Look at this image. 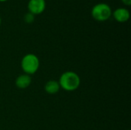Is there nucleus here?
<instances>
[{"instance_id":"nucleus-1","label":"nucleus","mask_w":131,"mask_h":130,"mask_svg":"<svg viewBox=\"0 0 131 130\" xmlns=\"http://www.w3.org/2000/svg\"><path fill=\"white\" fill-rule=\"evenodd\" d=\"M58 84L61 89L68 92H73L79 88L81 78L79 75L74 71H65L60 76Z\"/></svg>"},{"instance_id":"nucleus-2","label":"nucleus","mask_w":131,"mask_h":130,"mask_svg":"<svg viewBox=\"0 0 131 130\" xmlns=\"http://www.w3.org/2000/svg\"><path fill=\"white\" fill-rule=\"evenodd\" d=\"M112 12L113 10L107 3L99 2L92 7L91 15L95 21L103 22L111 18L112 16Z\"/></svg>"},{"instance_id":"nucleus-3","label":"nucleus","mask_w":131,"mask_h":130,"mask_svg":"<svg viewBox=\"0 0 131 130\" xmlns=\"http://www.w3.org/2000/svg\"><path fill=\"white\" fill-rule=\"evenodd\" d=\"M40 61L35 54H27L21 58V67L25 74L29 76L35 74L39 69Z\"/></svg>"},{"instance_id":"nucleus-4","label":"nucleus","mask_w":131,"mask_h":130,"mask_svg":"<svg viewBox=\"0 0 131 130\" xmlns=\"http://www.w3.org/2000/svg\"><path fill=\"white\" fill-rule=\"evenodd\" d=\"M28 12L32 15H38L42 14L46 8L45 0H29L27 5Z\"/></svg>"},{"instance_id":"nucleus-5","label":"nucleus","mask_w":131,"mask_h":130,"mask_svg":"<svg viewBox=\"0 0 131 130\" xmlns=\"http://www.w3.org/2000/svg\"><path fill=\"white\" fill-rule=\"evenodd\" d=\"M112 16L116 21L119 23H124L130 19V12L128 8L125 7H120L112 12Z\"/></svg>"},{"instance_id":"nucleus-6","label":"nucleus","mask_w":131,"mask_h":130,"mask_svg":"<svg viewBox=\"0 0 131 130\" xmlns=\"http://www.w3.org/2000/svg\"><path fill=\"white\" fill-rule=\"evenodd\" d=\"M15 86L21 90L28 88L31 84V77L28 74H21L18 76L15 80Z\"/></svg>"},{"instance_id":"nucleus-7","label":"nucleus","mask_w":131,"mask_h":130,"mask_svg":"<svg viewBox=\"0 0 131 130\" xmlns=\"http://www.w3.org/2000/svg\"><path fill=\"white\" fill-rule=\"evenodd\" d=\"M61 87L58 84V81L54 80H48L45 85V90L48 94L54 95L59 92Z\"/></svg>"},{"instance_id":"nucleus-8","label":"nucleus","mask_w":131,"mask_h":130,"mask_svg":"<svg viewBox=\"0 0 131 130\" xmlns=\"http://www.w3.org/2000/svg\"><path fill=\"white\" fill-rule=\"evenodd\" d=\"M24 21L27 24H31L35 21V15L30 12H28L24 15Z\"/></svg>"},{"instance_id":"nucleus-9","label":"nucleus","mask_w":131,"mask_h":130,"mask_svg":"<svg viewBox=\"0 0 131 130\" xmlns=\"http://www.w3.org/2000/svg\"><path fill=\"white\" fill-rule=\"evenodd\" d=\"M121 2L125 6H130L131 5V0H121Z\"/></svg>"},{"instance_id":"nucleus-10","label":"nucleus","mask_w":131,"mask_h":130,"mask_svg":"<svg viewBox=\"0 0 131 130\" xmlns=\"http://www.w3.org/2000/svg\"><path fill=\"white\" fill-rule=\"evenodd\" d=\"M7 1H8V0H0V2H5Z\"/></svg>"},{"instance_id":"nucleus-11","label":"nucleus","mask_w":131,"mask_h":130,"mask_svg":"<svg viewBox=\"0 0 131 130\" xmlns=\"http://www.w3.org/2000/svg\"><path fill=\"white\" fill-rule=\"evenodd\" d=\"M1 25H2V18L0 17V26H1Z\"/></svg>"},{"instance_id":"nucleus-12","label":"nucleus","mask_w":131,"mask_h":130,"mask_svg":"<svg viewBox=\"0 0 131 130\" xmlns=\"http://www.w3.org/2000/svg\"><path fill=\"white\" fill-rule=\"evenodd\" d=\"M128 130H129V129H128Z\"/></svg>"}]
</instances>
